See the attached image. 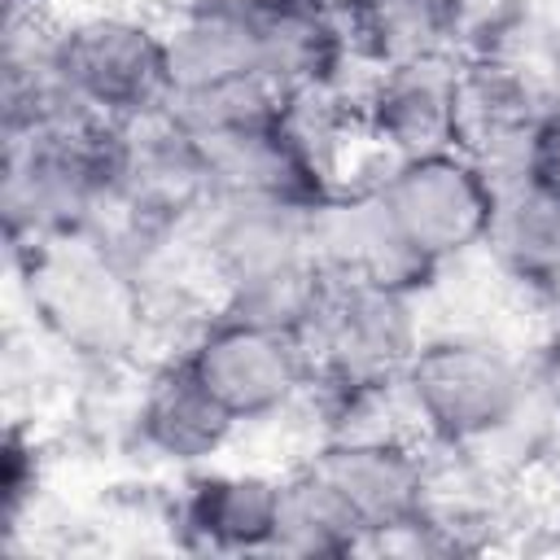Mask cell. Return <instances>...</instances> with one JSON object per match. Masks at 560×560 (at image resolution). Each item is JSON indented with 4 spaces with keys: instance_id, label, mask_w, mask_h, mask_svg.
<instances>
[{
    "instance_id": "cell-1",
    "label": "cell",
    "mask_w": 560,
    "mask_h": 560,
    "mask_svg": "<svg viewBox=\"0 0 560 560\" xmlns=\"http://www.w3.org/2000/svg\"><path fill=\"white\" fill-rule=\"evenodd\" d=\"M35 324L83 363L127 359L149 324L136 258L101 232H61L13 249Z\"/></svg>"
},
{
    "instance_id": "cell-2",
    "label": "cell",
    "mask_w": 560,
    "mask_h": 560,
    "mask_svg": "<svg viewBox=\"0 0 560 560\" xmlns=\"http://www.w3.org/2000/svg\"><path fill=\"white\" fill-rule=\"evenodd\" d=\"M416 298L332 284L315 324L302 332L311 359V389L319 385L337 416H354L402 385V372L420 346Z\"/></svg>"
},
{
    "instance_id": "cell-3",
    "label": "cell",
    "mask_w": 560,
    "mask_h": 560,
    "mask_svg": "<svg viewBox=\"0 0 560 560\" xmlns=\"http://www.w3.org/2000/svg\"><path fill=\"white\" fill-rule=\"evenodd\" d=\"M52 66L66 92L109 122L162 114L171 101V61L162 26L122 9H96L57 26Z\"/></svg>"
},
{
    "instance_id": "cell-4",
    "label": "cell",
    "mask_w": 560,
    "mask_h": 560,
    "mask_svg": "<svg viewBox=\"0 0 560 560\" xmlns=\"http://www.w3.org/2000/svg\"><path fill=\"white\" fill-rule=\"evenodd\" d=\"M402 398L433 442L477 446L521 416L525 376L486 337H429L402 372Z\"/></svg>"
},
{
    "instance_id": "cell-5",
    "label": "cell",
    "mask_w": 560,
    "mask_h": 560,
    "mask_svg": "<svg viewBox=\"0 0 560 560\" xmlns=\"http://www.w3.org/2000/svg\"><path fill=\"white\" fill-rule=\"evenodd\" d=\"M376 192L394 210L411 245L429 254L438 267L486 245V228L494 210V179L468 149L398 158L376 179Z\"/></svg>"
},
{
    "instance_id": "cell-6",
    "label": "cell",
    "mask_w": 560,
    "mask_h": 560,
    "mask_svg": "<svg viewBox=\"0 0 560 560\" xmlns=\"http://www.w3.org/2000/svg\"><path fill=\"white\" fill-rule=\"evenodd\" d=\"M184 359L201 385L236 416V424L267 420L284 411L302 389H311V359L298 332L262 328L223 311L201 324Z\"/></svg>"
},
{
    "instance_id": "cell-7",
    "label": "cell",
    "mask_w": 560,
    "mask_h": 560,
    "mask_svg": "<svg viewBox=\"0 0 560 560\" xmlns=\"http://www.w3.org/2000/svg\"><path fill=\"white\" fill-rule=\"evenodd\" d=\"M306 236H311V254L319 271L332 284H368V289L416 298L442 271L429 254L411 245L394 210L381 201L376 184L354 188V192L332 188L306 214Z\"/></svg>"
},
{
    "instance_id": "cell-8",
    "label": "cell",
    "mask_w": 560,
    "mask_h": 560,
    "mask_svg": "<svg viewBox=\"0 0 560 560\" xmlns=\"http://www.w3.org/2000/svg\"><path fill=\"white\" fill-rule=\"evenodd\" d=\"M192 144L206 162L214 197L315 210L332 192L328 162L319 144L306 136V127L298 122V109L267 122L201 136Z\"/></svg>"
},
{
    "instance_id": "cell-9",
    "label": "cell",
    "mask_w": 560,
    "mask_h": 560,
    "mask_svg": "<svg viewBox=\"0 0 560 560\" xmlns=\"http://www.w3.org/2000/svg\"><path fill=\"white\" fill-rule=\"evenodd\" d=\"M311 468L350 503L368 547L433 508L429 468L398 433H337L311 455Z\"/></svg>"
},
{
    "instance_id": "cell-10",
    "label": "cell",
    "mask_w": 560,
    "mask_h": 560,
    "mask_svg": "<svg viewBox=\"0 0 560 560\" xmlns=\"http://www.w3.org/2000/svg\"><path fill=\"white\" fill-rule=\"evenodd\" d=\"M459 57H424L376 70L359 105L363 131L389 149V158H424L442 149H464V96Z\"/></svg>"
},
{
    "instance_id": "cell-11",
    "label": "cell",
    "mask_w": 560,
    "mask_h": 560,
    "mask_svg": "<svg viewBox=\"0 0 560 560\" xmlns=\"http://www.w3.org/2000/svg\"><path fill=\"white\" fill-rule=\"evenodd\" d=\"M236 416L201 385L184 354L158 363L136 402L140 446L171 464H201L228 446Z\"/></svg>"
},
{
    "instance_id": "cell-12",
    "label": "cell",
    "mask_w": 560,
    "mask_h": 560,
    "mask_svg": "<svg viewBox=\"0 0 560 560\" xmlns=\"http://www.w3.org/2000/svg\"><path fill=\"white\" fill-rule=\"evenodd\" d=\"M162 35H166V61H171V96L262 74L258 18L223 0H188L162 26Z\"/></svg>"
},
{
    "instance_id": "cell-13",
    "label": "cell",
    "mask_w": 560,
    "mask_h": 560,
    "mask_svg": "<svg viewBox=\"0 0 560 560\" xmlns=\"http://www.w3.org/2000/svg\"><path fill=\"white\" fill-rule=\"evenodd\" d=\"M280 477L267 472H197L179 499V529L197 551H271Z\"/></svg>"
},
{
    "instance_id": "cell-14",
    "label": "cell",
    "mask_w": 560,
    "mask_h": 560,
    "mask_svg": "<svg viewBox=\"0 0 560 560\" xmlns=\"http://www.w3.org/2000/svg\"><path fill=\"white\" fill-rule=\"evenodd\" d=\"M258 44H262V74L284 92L289 105L319 101L328 88H337L346 57H354L346 22H337L311 0L258 18Z\"/></svg>"
},
{
    "instance_id": "cell-15",
    "label": "cell",
    "mask_w": 560,
    "mask_h": 560,
    "mask_svg": "<svg viewBox=\"0 0 560 560\" xmlns=\"http://www.w3.org/2000/svg\"><path fill=\"white\" fill-rule=\"evenodd\" d=\"M494 210L486 249L499 267L534 289H560V201L547 197L525 171L490 175Z\"/></svg>"
},
{
    "instance_id": "cell-16",
    "label": "cell",
    "mask_w": 560,
    "mask_h": 560,
    "mask_svg": "<svg viewBox=\"0 0 560 560\" xmlns=\"http://www.w3.org/2000/svg\"><path fill=\"white\" fill-rule=\"evenodd\" d=\"M363 547H368V529L359 525L350 503L311 464L280 477L271 551L302 556V560H328V556H354Z\"/></svg>"
},
{
    "instance_id": "cell-17",
    "label": "cell",
    "mask_w": 560,
    "mask_h": 560,
    "mask_svg": "<svg viewBox=\"0 0 560 560\" xmlns=\"http://www.w3.org/2000/svg\"><path fill=\"white\" fill-rule=\"evenodd\" d=\"M346 35H350L354 57H363L372 70L451 52L438 0H368L346 22Z\"/></svg>"
},
{
    "instance_id": "cell-18",
    "label": "cell",
    "mask_w": 560,
    "mask_h": 560,
    "mask_svg": "<svg viewBox=\"0 0 560 560\" xmlns=\"http://www.w3.org/2000/svg\"><path fill=\"white\" fill-rule=\"evenodd\" d=\"M293 105L284 101V92L267 79V74H245L232 83H214L201 92H179L166 105V118L188 136H214V131H232V127H249V122H267L289 114Z\"/></svg>"
},
{
    "instance_id": "cell-19",
    "label": "cell",
    "mask_w": 560,
    "mask_h": 560,
    "mask_svg": "<svg viewBox=\"0 0 560 560\" xmlns=\"http://www.w3.org/2000/svg\"><path fill=\"white\" fill-rule=\"evenodd\" d=\"M451 52L459 61L468 57H494L521 44L529 26V0H438Z\"/></svg>"
},
{
    "instance_id": "cell-20",
    "label": "cell",
    "mask_w": 560,
    "mask_h": 560,
    "mask_svg": "<svg viewBox=\"0 0 560 560\" xmlns=\"http://www.w3.org/2000/svg\"><path fill=\"white\" fill-rule=\"evenodd\" d=\"M35 486H39L35 442H26L18 429H9V438H4V468H0V521H4V529H18V516L35 499Z\"/></svg>"
},
{
    "instance_id": "cell-21",
    "label": "cell",
    "mask_w": 560,
    "mask_h": 560,
    "mask_svg": "<svg viewBox=\"0 0 560 560\" xmlns=\"http://www.w3.org/2000/svg\"><path fill=\"white\" fill-rule=\"evenodd\" d=\"M525 175L560 201V105H551L525 140Z\"/></svg>"
},
{
    "instance_id": "cell-22",
    "label": "cell",
    "mask_w": 560,
    "mask_h": 560,
    "mask_svg": "<svg viewBox=\"0 0 560 560\" xmlns=\"http://www.w3.org/2000/svg\"><path fill=\"white\" fill-rule=\"evenodd\" d=\"M538 389H542L547 402L560 411V324H556V332L547 337V346H542V354H538Z\"/></svg>"
},
{
    "instance_id": "cell-23",
    "label": "cell",
    "mask_w": 560,
    "mask_h": 560,
    "mask_svg": "<svg viewBox=\"0 0 560 560\" xmlns=\"http://www.w3.org/2000/svg\"><path fill=\"white\" fill-rule=\"evenodd\" d=\"M223 4H232V9H241L249 18H271V13H284L293 4H306V0H223Z\"/></svg>"
},
{
    "instance_id": "cell-24",
    "label": "cell",
    "mask_w": 560,
    "mask_h": 560,
    "mask_svg": "<svg viewBox=\"0 0 560 560\" xmlns=\"http://www.w3.org/2000/svg\"><path fill=\"white\" fill-rule=\"evenodd\" d=\"M311 4H319V9H324V13H332L337 22H350L368 0H311Z\"/></svg>"
},
{
    "instance_id": "cell-25",
    "label": "cell",
    "mask_w": 560,
    "mask_h": 560,
    "mask_svg": "<svg viewBox=\"0 0 560 560\" xmlns=\"http://www.w3.org/2000/svg\"><path fill=\"white\" fill-rule=\"evenodd\" d=\"M547 79H551V101L560 105V39H556V48L547 52Z\"/></svg>"
},
{
    "instance_id": "cell-26",
    "label": "cell",
    "mask_w": 560,
    "mask_h": 560,
    "mask_svg": "<svg viewBox=\"0 0 560 560\" xmlns=\"http://www.w3.org/2000/svg\"><path fill=\"white\" fill-rule=\"evenodd\" d=\"M4 4H26V9H35L39 0H4Z\"/></svg>"
}]
</instances>
